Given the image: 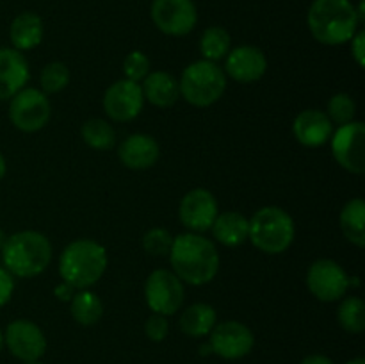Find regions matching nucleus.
Listing matches in <instances>:
<instances>
[{"label": "nucleus", "instance_id": "f257e3e1", "mask_svg": "<svg viewBox=\"0 0 365 364\" xmlns=\"http://www.w3.org/2000/svg\"><path fill=\"white\" fill-rule=\"evenodd\" d=\"M173 273L191 285H205L220 271V253L210 239L196 232H184L173 238L170 250Z\"/></svg>", "mask_w": 365, "mask_h": 364}, {"label": "nucleus", "instance_id": "f03ea898", "mask_svg": "<svg viewBox=\"0 0 365 364\" xmlns=\"http://www.w3.org/2000/svg\"><path fill=\"white\" fill-rule=\"evenodd\" d=\"M355 9L351 0H314L307 14L314 39L328 46L348 43L360 25Z\"/></svg>", "mask_w": 365, "mask_h": 364}, {"label": "nucleus", "instance_id": "7ed1b4c3", "mask_svg": "<svg viewBox=\"0 0 365 364\" xmlns=\"http://www.w3.org/2000/svg\"><path fill=\"white\" fill-rule=\"evenodd\" d=\"M2 261L4 268L13 277H38L52 261V245L48 238L38 231L16 232L4 243Z\"/></svg>", "mask_w": 365, "mask_h": 364}, {"label": "nucleus", "instance_id": "20e7f679", "mask_svg": "<svg viewBox=\"0 0 365 364\" xmlns=\"http://www.w3.org/2000/svg\"><path fill=\"white\" fill-rule=\"evenodd\" d=\"M107 250L93 239H77L59 257V275L75 289H89L107 270Z\"/></svg>", "mask_w": 365, "mask_h": 364}, {"label": "nucleus", "instance_id": "39448f33", "mask_svg": "<svg viewBox=\"0 0 365 364\" xmlns=\"http://www.w3.org/2000/svg\"><path fill=\"white\" fill-rule=\"evenodd\" d=\"M294 236V220L282 207H262L250 220L248 239L257 250L269 256L284 253L285 250L291 248Z\"/></svg>", "mask_w": 365, "mask_h": 364}, {"label": "nucleus", "instance_id": "423d86ee", "mask_svg": "<svg viewBox=\"0 0 365 364\" xmlns=\"http://www.w3.org/2000/svg\"><path fill=\"white\" fill-rule=\"evenodd\" d=\"M178 88L185 102L195 107H209L223 96L227 75L217 63L205 59L195 61L182 71Z\"/></svg>", "mask_w": 365, "mask_h": 364}, {"label": "nucleus", "instance_id": "0eeeda50", "mask_svg": "<svg viewBox=\"0 0 365 364\" xmlns=\"http://www.w3.org/2000/svg\"><path fill=\"white\" fill-rule=\"evenodd\" d=\"M52 116L48 95L36 88H24L11 98L9 120L18 131L38 132Z\"/></svg>", "mask_w": 365, "mask_h": 364}, {"label": "nucleus", "instance_id": "6e6552de", "mask_svg": "<svg viewBox=\"0 0 365 364\" xmlns=\"http://www.w3.org/2000/svg\"><path fill=\"white\" fill-rule=\"evenodd\" d=\"M145 300L152 313L173 316L184 303V282L171 270L152 271L146 278Z\"/></svg>", "mask_w": 365, "mask_h": 364}, {"label": "nucleus", "instance_id": "1a4fd4ad", "mask_svg": "<svg viewBox=\"0 0 365 364\" xmlns=\"http://www.w3.org/2000/svg\"><path fill=\"white\" fill-rule=\"evenodd\" d=\"M307 288L319 302H337L349 289V277L334 259H317L307 271Z\"/></svg>", "mask_w": 365, "mask_h": 364}, {"label": "nucleus", "instance_id": "9d476101", "mask_svg": "<svg viewBox=\"0 0 365 364\" xmlns=\"http://www.w3.org/2000/svg\"><path fill=\"white\" fill-rule=\"evenodd\" d=\"M334 159L346 171L362 175L365 170V125L362 121H349L334 131L330 138Z\"/></svg>", "mask_w": 365, "mask_h": 364}, {"label": "nucleus", "instance_id": "9b49d317", "mask_svg": "<svg viewBox=\"0 0 365 364\" xmlns=\"http://www.w3.org/2000/svg\"><path fill=\"white\" fill-rule=\"evenodd\" d=\"M209 345L214 355L225 360H239L255 346V335L245 323L235 320L216 323L209 334Z\"/></svg>", "mask_w": 365, "mask_h": 364}, {"label": "nucleus", "instance_id": "f8f14e48", "mask_svg": "<svg viewBox=\"0 0 365 364\" xmlns=\"http://www.w3.org/2000/svg\"><path fill=\"white\" fill-rule=\"evenodd\" d=\"M152 20L160 32L168 36H187L198 21L192 0H153Z\"/></svg>", "mask_w": 365, "mask_h": 364}, {"label": "nucleus", "instance_id": "ddd939ff", "mask_svg": "<svg viewBox=\"0 0 365 364\" xmlns=\"http://www.w3.org/2000/svg\"><path fill=\"white\" fill-rule=\"evenodd\" d=\"M4 346L24 363L41 360L46 352V338L41 327L31 320L11 321L4 332Z\"/></svg>", "mask_w": 365, "mask_h": 364}, {"label": "nucleus", "instance_id": "4468645a", "mask_svg": "<svg viewBox=\"0 0 365 364\" xmlns=\"http://www.w3.org/2000/svg\"><path fill=\"white\" fill-rule=\"evenodd\" d=\"M103 111L114 121H132L141 114L145 96L139 82L121 79L110 84L103 95Z\"/></svg>", "mask_w": 365, "mask_h": 364}, {"label": "nucleus", "instance_id": "2eb2a0df", "mask_svg": "<svg viewBox=\"0 0 365 364\" xmlns=\"http://www.w3.org/2000/svg\"><path fill=\"white\" fill-rule=\"evenodd\" d=\"M217 200L209 189L195 188L184 195L178 207V218L189 232L209 231L217 216Z\"/></svg>", "mask_w": 365, "mask_h": 364}, {"label": "nucleus", "instance_id": "dca6fc26", "mask_svg": "<svg viewBox=\"0 0 365 364\" xmlns=\"http://www.w3.org/2000/svg\"><path fill=\"white\" fill-rule=\"evenodd\" d=\"M267 59L266 54L253 45H241L230 49L225 57V74L241 84H252L266 75Z\"/></svg>", "mask_w": 365, "mask_h": 364}, {"label": "nucleus", "instance_id": "f3484780", "mask_svg": "<svg viewBox=\"0 0 365 364\" xmlns=\"http://www.w3.org/2000/svg\"><path fill=\"white\" fill-rule=\"evenodd\" d=\"M31 68L24 54L16 49H0V100H9L25 88Z\"/></svg>", "mask_w": 365, "mask_h": 364}, {"label": "nucleus", "instance_id": "a211bd4d", "mask_svg": "<svg viewBox=\"0 0 365 364\" xmlns=\"http://www.w3.org/2000/svg\"><path fill=\"white\" fill-rule=\"evenodd\" d=\"M292 132L303 146L319 148L330 141L331 134H334V123L323 111L305 109L294 118Z\"/></svg>", "mask_w": 365, "mask_h": 364}, {"label": "nucleus", "instance_id": "6ab92c4d", "mask_svg": "<svg viewBox=\"0 0 365 364\" xmlns=\"http://www.w3.org/2000/svg\"><path fill=\"white\" fill-rule=\"evenodd\" d=\"M160 156V146L155 138L148 134H130L118 148V157L128 170L143 171L152 168Z\"/></svg>", "mask_w": 365, "mask_h": 364}, {"label": "nucleus", "instance_id": "aec40b11", "mask_svg": "<svg viewBox=\"0 0 365 364\" xmlns=\"http://www.w3.org/2000/svg\"><path fill=\"white\" fill-rule=\"evenodd\" d=\"M143 96L155 107H171L180 98L178 81L168 71H150L143 81Z\"/></svg>", "mask_w": 365, "mask_h": 364}, {"label": "nucleus", "instance_id": "412c9836", "mask_svg": "<svg viewBox=\"0 0 365 364\" xmlns=\"http://www.w3.org/2000/svg\"><path fill=\"white\" fill-rule=\"evenodd\" d=\"M210 231L217 243L234 248L248 241L250 220L237 211H225V213H217Z\"/></svg>", "mask_w": 365, "mask_h": 364}, {"label": "nucleus", "instance_id": "4be33fe9", "mask_svg": "<svg viewBox=\"0 0 365 364\" xmlns=\"http://www.w3.org/2000/svg\"><path fill=\"white\" fill-rule=\"evenodd\" d=\"M9 39L13 46L20 52L32 50L38 46L43 39V20L36 13L25 11L18 14L9 27Z\"/></svg>", "mask_w": 365, "mask_h": 364}, {"label": "nucleus", "instance_id": "5701e85b", "mask_svg": "<svg viewBox=\"0 0 365 364\" xmlns=\"http://www.w3.org/2000/svg\"><path fill=\"white\" fill-rule=\"evenodd\" d=\"M217 323V314L212 305L209 303H192L184 313L180 314L178 320V328L189 338H207L214 325Z\"/></svg>", "mask_w": 365, "mask_h": 364}, {"label": "nucleus", "instance_id": "b1692460", "mask_svg": "<svg viewBox=\"0 0 365 364\" xmlns=\"http://www.w3.org/2000/svg\"><path fill=\"white\" fill-rule=\"evenodd\" d=\"M341 228L349 243L362 248L365 245V202L351 198L341 211Z\"/></svg>", "mask_w": 365, "mask_h": 364}, {"label": "nucleus", "instance_id": "393cba45", "mask_svg": "<svg viewBox=\"0 0 365 364\" xmlns=\"http://www.w3.org/2000/svg\"><path fill=\"white\" fill-rule=\"evenodd\" d=\"M71 318L82 327H93L100 321L103 314V303L98 295L89 289H78L70 300Z\"/></svg>", "mask_w": 365, "mask_h": 364}, {"label": "nucleus", "instance_id": "a878e982", "mask_svg": "<svg viewBox=\"0 0 365 364\" xmlns=\"http://www.w3.org/2000/svg\"><path fill=\"white\" fill-rule=\"evenodd\" d=\"M230 34L223 27L214 25V27L203 31L202 38H200V52L205 61L217 63V61L225 59L227 54L230 52Z\"/></svg>", "mask_w": 365, "mask_h": 364}, {"label": "nucleus", "instance_id": "bb28decb", "mask_svg": "<svg viewBox=\"0 0 365 364\" xmlns=\"http://www.w3.org/2000/svg\"><path fill=\"white\" fill-rule=\"evenodd\" d=\"M82 139L88 146L95 150H109L116 143V131L113 125L102 118H91L82 125Z\"/></svg>", "mask_w": 365, "mask_h": 364}, {"label": "nucleus", "instance_id": "cd10ccee", "mask_svg": "<svg viewBox=\"0 0 365 364\" xmlns=\"http://www.w3.org/2000/svg\"><path fill=\"white\" fill-rule=\"evenodd\" d=\"M341 327L349 334H360L365 328V303L359 296H346L337 310Z\"/></svg>", "mask_w": 365, "mask_h": 364}, {"label": "nucleus", "instance_id": "c85d7f7f", "mask_svg": "<svg viewBox=\"0 0 365 364\" xmlns=\"http://www.w3.org/2000/svg\"><path fill=\"white\" fill-rule=\"evenodd\" d=\"M39 84L45 95H53L59 93L70 84V70L64 63L61 61H53L48 63L39 74Z\"/></svg>", "mask_w": 365, "mask_h": 364}, {"label": "nucleus", "instance_id": "c756f323", "mask_svg": "<svg viewBox=\"0 0 365 364\" xmlns=\"http://www.w3.org/2000/svg\"><path fill=\"white\" fill-rule=\"evenodd\" d=\"M355 114L356 103L355 100L351 98V95H348V93H337V95L331 96L330 102H328L327 116L330 118L331 123H337L339 127L355 120Z\"/></svg>", "mask_w": 365, "mask_h": 364}, {"label": "nucleus", "instance_id": "7c9ffc66", "mask_svg": "<svg viewBox=\"0 0 365 364\" xmlns=\"http://www.w3.org/2000/svg\"><path fill=\"white\" fill-rule=\"evenodd\" d=\"M173 245V236L166 231V228H150L145 236H143V248L146 253L153 257L168 256Z\"/></svg>", "mask_w": 365, "mask_h": 364}, {"label": "nucleus", "instance_id": "2f4dec72", "mask_svg": "<svg viewBox=\"0 0 365 364\" xmlns=\"http://www.w3.org/2000/svg\"><path fill=\"white\" fill-rule=\"evenodd\" d=\"M123 74L125 79L132 82L145 81L146 75L150 74V59L141 50H134L123 59Z\"/></svg>", "mask_w": 365, "mask_h": 364}, {"label": "nucleus", "instance_id": "473e14b6", "mask_svg": "<svg viewBox=\"0 0 365 364\" xmlns=\"http://www.w3.org/2000/svg\"><path fill=\"white\" fill-rule=\"evenodd\" d=\"M168 332H170V323H168V318L163 316V314L153 313L146 320L145 334L152 343H163L168 338Z\"/></svg>", "mask_w": 365, "mask_h": 364}, {"label": "nucleus", "instance_id": "72a5a7b5", "mask_svg": "<svg viewBox=\"0 0 365 364\" xmlns=\"http://www.w3.org/2000/svg\"><path fill=\"white\" fill-rule=\"evenodd\" d=\"M14 291V277L6 270L4 266H0V307L6 305L11 300Z\"/></svg>", "mask_w": 365, "mask_h": 364}, {"label": "nucleus", "instance_id": "f704fd0d", "mask_svg": "<svg viewBox=\"0 0 365 364\" xmlns=\"http://www.w3.org/2000/svg\"><path fill=\"white\" fill-rule=\"evenodd\" d=\"M349 41H351L353 59H355V63L362 68L365 64V32H364V29H359V31L355 32V36H353Z\"/></svg>", "mask_w": 365, "mask_h": 364}, {"label": "nucleus", "instance_id": "c9c22d12", "mask_svg": "<svg viewBox=\"0 0 365 364\" xmlns=\"http://www.w3.org/2000/svg\"><path fill=\"white\" fill-rule=\"evenodd\" d=\"M77 291L78 289H75L73 285L68 284V282H64V280L53 288V295H56L57 300H61V302H70Z\"/></svg>", "mask_w": 365, "mask_h": 364}, {"label": "nucleus", "instance_id": "e433bc0d", "mask_svg": "<svg viewBox=\"0 0 365 364\" xmlns=\"http://www.w3.org/2000/svg\"><path fill=\"white\" fill-rule=\"evenodd\" d=\"M299 364H335V363L328 355H323V353H310V355L303 357Z\"/></svg>", "mask_w": 365, "mask_h": 364}, {"label": "nucleus", "instance_id": "4c0bfd02", "mask_svg": "<svg viewBox=\"0 0 365 364\" xmlns=\"http://www.w3.org/2000/svg\"><path fill=\"white\" fill-rule=\"evenodd\" d=\"M200 355L202 357H207V355H212V348H210V345H209V341L207 343H203V345H200Z\"/></svg>", "mask_w": 365, "mask_h": 364}, {"label": "nucleus", "instance_id": "58836bf2", "mask_svg": "<svg viewBox=\"0 0 365 364\" xmlns=\"http://www.w3.org/2000/svg\"><path fill=\"white\" fill-rule=\"evenodd\" d=\"M6 159H4V156H2V152H0V181H2L4 178V175H6Z\"/></svg>", "mask_w": 365, "mask_h": 364}, {"label": "nucleus", "instance_id": "ea45409f", "mask_svg": "<svg viewBox=\"0 0 365 364\" xmlns=\"http://www.w3.org/2000/svg\"><path fill=\"white\" fill-rule=\"evenodd\" d=\"M346 364H365V359H364V357H355V359L348 360Z\"/></svg>", "mask_w": 365, "mask_h": 364}, {"label": "nucleus", "instance_id": "a19ab883", "mask_svg": "<svg viewBox=\"0 0 365 364\" xmlns=\"http://www.w3.org/2000/svg\"><path fill=\"white\" fill-rule=\"evenodd\" d=\"M2 348H4V332L0 330V352H2Z\"/></svg>", "mask_w": 365, "mask_h": 364}, {"label": "nucleus", "instance_id": "79ce46f5", "mask_svg": "<svg viewBox=\"0 0 365 364\" xmlns=\"http://www.w3.org/2000/svg\"><path fill=\"white\" fill-rule=\"evenodd\" d=\"M25 364H45V363H41V360H31V363H25Z\"/></svg>", "mask_w": 365, "mask_h": 364}]
</instances>
